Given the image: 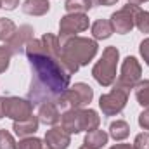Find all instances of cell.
Segmentation results:
<instances>
[{"label": "cell", "instance_id": "6da1fadb", "mask_svg": "<svg viewBox=\"0 0 149 149\" xmlns=\"http://www.w3.org/2000/svg\"><path fill=\"white\" fill-rule=\"evenodd\" d=\"M26 56L31 68V83L28 90V101L33 106L45 102H57V99L68 90L70 76L64 66L43 50L42 40H31L26 45Z\"/></svg>", "mask_w": 149, "mask_h": 149}, {"label": "cell", "instance_id": "7a4b0ae2", "mask_svg": "<svg viewBox=\"0 0 149 149\" xmlns=\"http://www.w3.org/2000/svg\"><path fill=\"white\" fill-rule=\"evenodd\" d=\"M59 45H61V64L70 74L76 73L80 66L88 64L97 54V43L90 38H61Z\"/></svg>", "mask_w": 149, "mask_h": 149}, {"label": "cell", "instance_id": "3957f363", "mask_svg": "<svg viewBox=\"0 0 149 149\" xmlns=\"http://www.w3.org/2000/svg\"><path fill=\"white\" fill-rule=\"evenodd\" d=\"M63 128L68 132V134H78V132H92L99 127V121L101 118L97 116V113L94 109H70V111H64L63 118Z\"/></svg>", "mask_w": 149, "mask_h": 149}, {"label": "cell", "instance_id": "277c9868", "mask_svg": "<svg viewBox=\"0 0 149 149\" xmlns=\"http://www.w3.org/2000/svg\"><path fill=\"white\" fill-rule=\"evenodd\" d=\"M118 57L120 52L116 47H106L102 52V57L99 59V63L94 66L92 74L97 80V83H101L102 87H109L116 80V66H118Z\"/></svg>", "mask_w": 149, "mask_h": 149}, {"label": "cell", "instance_id": "5b68a950", "mask_svg": "<svg viewBox=\"0 0 149 149\" xmlns=\"http://www.w3.org/2000/svg\"><path fill=\"white\" fill-rule=\"evenodd\" d=\"M94 97V90L90 85L87 83H74L71 88H68L59 99H57V108L63 111H70V109H78L85 104H88Z\"/></svg>", "mask_w": 149, "mask_h": 149}, {"label": "cell", "instance_id": "8992f818", "mask_svg": "<svg viewBox=\"0 0 149 149\" xmlns=\"http://www.w3.org/2000/svg\"><path fill=\"white\" fill-rule=\"evenodd\" d=\"M128 94H130L128 90H125V88L114 85V88H113L109 94H104V95H101V99H99V106H101L102 113H104L106 116H114V114L121 113L123 108H125V104H127Z\"/></svg>", "mask_w": 149, "mask_h": 149}, {"label": "cell", "instance_id": "52a82bcc", "mask_svg": "<svg viewBox=\"0 0 149 149\" xmlns=\"http://www.w3.org/2000/svg\"><path fill=\"white\" fill-rule=\"evenodd\" d=\"M139 5H134V3H128L125 5L123 9H120L118 12H114L111 16V26L113 31L120 33V35H125L128 31H132V28L135 26V17L139 14Z\"/></svg>", "mask_w": 149, "mask_h": 149}, {"label": "cell", "instance_id": "ba28073f", "mask_svg": "<svg viewBox=\"0 0 149 149\" xmlns=\"http://www.w3.org/2000/svg\"><path fill=\"white\" fill-rule=\"evenodd\" d=\"M33 114V104L19 97H3V116L12 118L14 121L26 120Z\"/></svg>", "mask_w": 149, "mask_h": 149}, {"label": "cell", "instance_id": "9c48e42d", "mask_svg": "<svg viewBox=\"0 0 149 149\" xmlns=\"http://www.w3.org/2000/svg\"><path fill=\"white\" fill-rule=\"evenodd\" d=\"M139 80H141V64H139V61H137L135 57L128 56V57L123 61L121 74H120V78H118L116 85L130 92V90L137 85V81H139Z\"/></svg>", "mask_w": 149, "mask_h": 149}, {"label": "cell", "instance_id": "30bf717a", "mask_svg": "<svg viewBox=\"0 0 149 149\" xmlns=\"http://www.w3.org/2000/svg\"><path fill=\"white\" fill-rule=\"evenodd\" d=\"M88 28V17L85 14H68L61 19L59 23V33H61V38H68L71 35H76V33H81Z\"/></svg>", "mask_w": 149, "mask_h": 149}, {"label": "cell", "instance_id": "8fae6325", "mask_svg": "<svg viewBox=\"0 0 149 149\" xmlns=\"http://www.w3.org/2000/svg\"><path fill=\"white\" fill-rule=\"evenodd\" d=\"M33 40V28L24 24L19 30H16V33L12 35V38L9 40L7 47L12 54H21L23 50H26V45Z\"/></svg>", "mask_w": 149, "mask_h": 149}, {"label": "cell", "instance_id": "7c38bea8", "mask_svg": "<svg viewBox=\"0 0 149 149\" xmlns=\"http://www.w3.org/2000/svg\"><path fill=\"white\" fill-rule=\"evenodd\" d=\"M45 142L54 149H66L71 142V137L63 127H54L45 134Z\"/></svg>", "mask_w": 149, "mask_h": 149}, {"label": "cell", "instance_id": "4fadbf2b", "mask_svg": "<svg viewBox=\"0 0 149 149\" xmlns=\"http://www.w3.org/2000/svg\"><path fill=\"white\" fill-rule=\"evenodd\" d=\"M59 120H61V109L57 108L56 102H45L40 106L38 121H42L45 125H56Z\"/></svg>", "mask_w": 149, "mask_h": 149}, {"label": "cell", "instance_id": "5bb4252c", "mask_svg": "<svg viewBox=\"0 0 149 149\" xmlns=\"http://www.w3.org/2000/svg\"><path fill=\"white\" fill-rule=\"evenodd\" d=\"M14 132L17 137H28L31 134H35L38 128V118L37 116H30L26 120H21V121H14Z\"/></svg>", "mask_w": 149, "mask_h": 149}, {"label": "cell", "instance_id": "9a60e30c", "mask_svg": "<svg viewBox=\"0 0 149 149\" xmlns=\"http://www.w3.org/2000/svg\"><path fill=\"white\" fill-rule=\"evenodd\" d=\"M83 144H85L88 149L104 148V146L108 144V134H106L104 130H97V128H95V130H92V132H88V134L85 135Z\"/></svg>", "mask_w": 149, "mask_h": 149}, {"label": "cell", "instance_id": "2e32d148", "mask_svg": "<svg viewBox=\"0 0 149 149\" xmlns=\"http://www.w3.org/2000/svg\"><path fill=\"white\" fill-rule=\"evenodd\" d=\"M50 9L49 0H26L23 3V12L30 16H43Z\"/></svg>", "mask_w": 149, "mask_h": 149}, {"label": "cell", "instance_id": "e0dca14e", "mask_svg": "<svg viewBox=\"0 0 149 149\" xmlns=\"http://www.w3.org/2000/svg\"><path fill=\"white\" fill-rule=\"evenodd\" d=\"M92 35H94V38H97V40L109 38L113 35L111 21H108V19H97L92 24Z\"/></svg>", "mask_w": 149, "mask_h": 149}, {"label": "cell", "instance_id": "ac0fdd59", "mask_svg": "<svg viewBox=\"0 0 149 149\" xmlns=\"http://www.w3.org/2000/svg\"><path fill=\"white\" fill-rule=\"evenodd\" d=\"M128 134H130V127L125 120H116L109 125V135L114 141H123L128 137Z\"/></svg>", "mask_w": 149, "mask_h": 149}, {"label": "cell", "instance_id": "d6986e66", "mask_svg": "<svg viewBox=\"0 0 149 149\" xmlns=\"http://www.w3.org/2000/svg\"><path fill=\"white\" fill-rule=\"evenodd\" d=\"M134 88H135V97H137L139 104L144 108H149V80L137 83Z\"/></svg>", "mask_w": 149, "mask_h": 149}, {"label": "cell", "instance_id": "ffe728a7", "mask_svg": "<svg viewBox=\"0 0 149 149\" xmlns=\"http://www.w3.org/2000/svg\"><path fill=\"white\" fill-rule=\"evenodd\" d=\"M64 7H66V10L70 14H74V12L83 14L85 10H88L92 7V2L90 0H66Z\"/></svg>", "mask_w": 149, "mask_h": 149}, {"label": "cell", "instance_id": "44dd1931", "mask_svg": "<svg viewBox=\"0 0 149 149\" xmlns=\"http://www.w3.org/2000/svg\"><path fill=\"white\" fill-rule=\"evenodd\" d=\"M16 24L10 21V19H5V17H2L0 19V40H10L12 35L16 33Z\"/></svg>", "mask_w": 149, "mask_h": 149}, {"label": "cell", "instance_id": "7402d4cb", "mask_svg": "<svg viewBox=\"0 0 149 149\" xmlns=\"http://www.w3.org/2000/svg\"><path fill=\"white\" fill-rule=\"evenodd\" d=\"M0 149H17L12 134H9L7 130H0Z\"/></svg>", "mask_w": 149, "mask_h": 149}, {"label": "cell", "instance_id": "603a6c76", "mask_svg": "<svg viewBox=\"0 0 149 149\" xmlns=\"http://www.w3.org/2000/svg\"><path fill=\"white\" fill-rule=\"evenodd\" d=\"M135 26L142 31V33H149V12L139 10L137 17H135Z\"/></svg>", "mask_w": 149, "mask_h": 149}, {"label": "cell", "instance_id": "cb8c5ba5", "mask_svg": "<svg viewBox=\"0 0 149 149\" xmlns=\"http://www.w3.org/2000/svg\"><path fill=\"white\" fill-rule=\"evenodd\" d=\"M17 149H43V144L40 139H35V137H28V139H23L19 142Z\"/></svg>", "mask_w": 149, "mask_h": 149}, {"label": "cell", "instance_id": "d4e9b609", "mask_svg": "<svg viewBox=\"0 0 149 149\" xmlns=\"http://www.w3.org/2000/svg\"><path fill=\"white\" fill-rule=\"evenodd\" d=\"M10 56H12V52L9 50V47H0V73H3L9 68Z\"/></svg>", "mask_w": 149, "mask_h": 149}, {"label": "cell", "instance_id": "484cf974", "mask_svg": "<svg viewBox=\"0 0 149 149\" xmlns=\"http://www.w3.org/2000/svg\"><path fill=\"white\" fill-rule=\"evenodd\" d=\"M135 149H149V132H144V134H139L135 137V144H134Z\"/></svg>", "mask_w": 149, "mask_h": 149}, {"label": "cell", "instance_id": "4316f807", "mask_svg": "<svg viewBox=\"0 0 149 149\" xmlns=\"http://www.w3.org/2000/svg\"><path fill=\"white\" fill-rule=\"evenodd\" d=\"M141 56L144 57L146 64L149 66V38H146V40L141 42Z\"/></svg>", "mask_w": 149, "mask_h": 149}, {"label": "cell", "instance_id": "83f0119b", "mask_svg": "<svg viewBox=\"0 0 149 149\" xmlns=\"http://www.w3.org/2000/svg\"><path fill=\"white\" fill-rule=\"evenodd\" d=\"M139 125H141L144 130H149V108L146 111L141 113V116H139Z\"/></svg>", "mask_w": 149, "mask_h": 149}, {"label": "cell", "instance_id": "f1b7e54d", "mask_svg": "<svg viewBox=\"0 0 149 149\" xmlns=\"http://www.w3.org/2000/svg\"><path fill=\"white\" fill-rule=\"evenodd\" d=\"M19 5V0H0V7L7 9V10H14Z\"/></svg>", "mask_w": 149, "mask_h": 149}, {"label": "cell", "instance_id": "f546056e", "mask_svg": "<svg viewBox=\"0 0 149 149\" xmlns=\"http://www.w3.org/2000/svg\"><path fill=\"white\" fill-rule=\"evenodd\" d=\"M90 2H92V5H113L118 0H90Z\"/></svg>", "mask_w": 149, "mask_h": 149}, {"label": "cell", "instance_id": "4dcf8cb0", "mask_svg": "<svg viewBox=\"0 0 149 149\" xmlns=\"http://www.w3.org/2000/svg\"><path fill=\"white\" fill-rule=\"evenodd\" d=\"M111 149H135L134 146H130V144H116L114 148H111Z\"/></svg>", "mask_w": 149, "mask_h": 149}, {"label": "cell", "instance_id": "1f68e13d", "mask_svg": "<svg viewBox=\"0 0 149 149\" xmlns=\"http://www.w3.org/2000/svg\"><path fill=\"white\" fill-rule=\"evenodd\" d=\"M130 3H134V5H139V3H142V2H148V0H128Z\"/></svg>", "mask_w": 149, "mask_h": 149}, {"label": "cell", "instance_id": "d6a6232c", "mask_svg": "<svg viewBox=\"0 0 149 149\" xmlns=\"http://www.w3.org/2000/svg\"><path fill=\"white\" fill-rule=\"evenodd\" d=\"M43 149H54V148H50V146H43Z\"/></svg>", "mask_w": 149, "mask_h": 149}, {"label": "cell", "instance_id": "836d02e7", "mask_svg": "<svg viewBox=\"0 0 149 149\" xmlns=\"http://www.w3.org/2000/svg\"><path fill=\"white\" fill-rule=\"evenodd\" d=\"M80 149H88V148H87V146H83V148H80Z\"/></svg>", "mask_w": 149, "mask_h": 149}]
</instances>
